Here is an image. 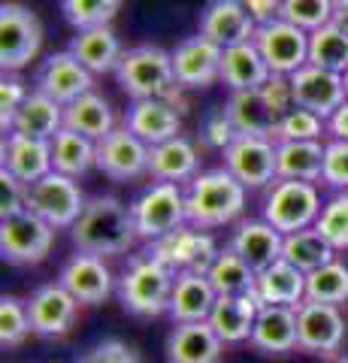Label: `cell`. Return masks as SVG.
I'll return each instance as SVG.
<instances>
[{"mask_svg": "<svg viewBox=\"0 0 348 363\" xmlns=\"http://www.w3.org/2000/svg\"><path fill=\"white\" fill-rule=\"evenodd\" d=\"M70 240L76 252L112 257V255H125L140 240V233L128 203H121L112 194H97L85 200L82 215L70 227Z\"/></svg>", "mask_w": 348, "mask_h": 363, "instance_id": "6da1fadb", "label": "cell"}, {"mask_svg": "<svg viewBox=\"0 0 348 363\" xmlns=\"http://www.w3.org/2000/svg\"><path fill=\"white\" fill-rule=\"evenodd\" d=\"M245 191L249 188L224 167L200 169L185 185L188 224L200 227V230H212V227L237 221L245 209Z\"/></svg>", "mask_w": 348, "mask_h": 363, "instance_id": "7a4b0ae2", "label": "cell"}, {"mask_svg": "<svg viewBox=\"0 0 348 363\" xmlns=\"http://www.w3.org/2000/svg\"><path fill=\"white\" fill-rule=\"evenodd\" d=\"M176 272L149 252L137 255L118 279V300L130 315L158 318L170 309Z\"/></svg>", "mask_w": 348, "mask_h": 363, "instance_id": "3957f363", "label": "cell"}, {"mask_svg": "<svg viewBox=\"0 0 348 363\" xmlns=\"http://www.w3.org/2000/svg\"><path fill=\"white\" fill-rule=\"evenodd\" d=\"M116 79L130 100L164 97L176 85L173 55L161 45H133L121 55L116 67Z\"/></svg>", "mask_w": 348, "mask_h": 363, "instance_id": "277c9868", "label": "cell"}, {"mask_svg": "<svg viewBox=\"0 0 348 363\" xmlns=\"http://www.w3.org/2000/svg\"><path fill=\"white\" fill-rule=\"evenodd\" d=\"M321 194L315 182H294V179H276L266 191L264 215L279 233H297L306 227H315L321 215Z\"/></svg>", "mask_w": 348, "mask_h": 363, "instance_id": "5b68a950", "label": "cell"}, {"mask_svg": "<svg viewBox=\"0 0 348 363\" xmlns=\"http://www.w3.org/2000/svg\"><path fill=\"white\" fill-rule=\"evenodd\" d=\"M133 221H137L140 240L155 242L161 236L179 230L188 224V209H185V188L176 182H152L142 194L130 203Z\"/></svg>", "mask_w": 348, "mask_h": 363, "instance_id": "8992f818", "label": "cell"}, {"mask_svg": "<svg viewBox=\"0 0 348 363\" xmlns=\"http://www.w3.org/2000/svg\"><path fill=\"white\" fill-rule=\"evenodd\" d=\"M85 200L88 197L79 191V182L73 176L55 173V169L49 176L30 182L25 191V209L49 221L55 230H70L85 209Z\"/></svg>", "mask_w": 348, "mask_h": 363, "instance_id": "52a82bcc", "label": "cell"}, {"mask_svg": "<svg viewBox=\"0 0 348 363\" xmlns=\"http://www.w3.org/2000/svg\"><path fill=\"white\" fill-rule=\"evenodd\" d=\"M55 245V227L30 209H18L0 218V255L6 264L33 267L49 257Z\"/></svg>", "mask_w": 348, "mask_h": 363, "instance_id": "ba28073f", "label": "cell"}, {"mask_svg": "<svg viewBox=\"0 0 348 363\" xmlns=\"http://www.w3.org/2000/svg\"><path fill=\"white\" fill-rule=\"evenodd\" d=\"M348 330V315H342V306L303 300L297 306V348L306 354L333 357L339 354Z\"/></svg>", "mask_w": 348, "mask_h": 363, "instance_id": "9c48e42d", "label": "cell"}, {"mask_svg": "<svg viewBox=\"0 0 348 363\" xmlns=\"http://www.w3.org/2000/svg\"><path fill=\"white\" fill-rule=\"evenodd\" d=\"M43 25L33 9L21 4L0 6V67L4 73H18L40 55Z\"/></svg>", "mask_w": 348, "mask_h": 363, "instance_id": "30bf717a", "label": "cell"}, {"mask_svg": "<svg viewBox=\"0 0 348 363\" xmlns=\"http://www.w3.org/2000/svg\"><path fill=\"white\" fill-rule=\"evenodd\" d=\"M224 169L233 173L249 191L269 188L279 179L276 173V143L269 136H249L240 133L228 149L221 152Z\"/></svg>", "mask_w": 348, "mask_h": 363, "instance_id": "8fae6325", "label": "cell"}, {"mask_svg": "<svg viewBox=\"0 0 348 363\" xmlns=\"http://www.w3.org/2000/svg\"><path fill=\"white\" fill-rule=\"evenodd\" d=\"M145 252H149L152 257H158L161 264H167L173 272H185V269L206 272L209 264L218 255V245L206 230H200V227H194V224H182L179 230L149 242Z\"/></svg>", "mask_w": 348, "mask_h": 363, "instance_id": "7c38bea8", "label": "cell"}, {"mask_svg": "<svg viewBox=\"0 0 348 363\" xmlns=\"http://www.w3.org/2000/svg\"><path fill=\"white\" fill-rule=\"evenodd\" d=\"M254 45L264 55L269 73H297L303 64H309V30L291 25L285 18H276L269 25L254 30Z\"/></svg>", "mask_w": 348, "mask_h": 363, "instance_id": "4fadbf2b", "label": "cell"}, {"mask_svg": "<svg viewBox=\"0 0 348 363\" xmlns=\"http://www.w3.org/2000/svg\"><path fill=\"white\" fill-rule=\"evenodd\" d=\"M149 143H142L137 133L125 124L109 130L103 140H97V169L112 182H130L149 176Z\"/></svg>", "mask_w": 348, "mask_h": 363, "instance_id": "5bb4252c", "label": "cell"}, {"mask_svg": "<svg viewBox=\"0 0 348 363\" xmlns=\"http://www.w3.org/2000/svg\"><path fill=\"white\" fill-rule=\"evenodd\" d=\"M33 88L67 106V104H73V100H79L82 94H88V91H94V73L88 70L70 49L55 52L37 67Z\"/></svg>", "mask_w": 348, "mask_h": 363, "instance_id": "9a60e30c", "label": "cell"}, {"mask_svg": "<svg viewBox=\"0 0 348 363\" xmlns=\"http://www.w3.org/2000/svg\"><path fill=\"white\" fill-rule=\"evenodd\" d=\"M170 55H173V76L185 91H197V88H209L221 82L224 49L209 37H203V33L182 40Z\"/></svg>", "mask_w": 348, "mask_h": 363, "instance_id": "2e32d148", "label": "cell"}, {"mask_svg": "<svg viewBox=\"0 0 348 363\" xmlns=\"http://www.w3.org/2000/svg\"><path fill=\"white\" fill-rule=\"evenodd\" d=\"M291 85H294L297 106L312 109L321 118H330L348 100L345 76L324 70V67H315V64H303L297 73H291Z\"/></svg>", "mask_w": 348, "mask_h": 363, "instance_id": "e0dca14e", "label": "cell"}, {"mask_svg": "<svg viewBox=\"0 0 348 363\" xmlns=\"http://www.w3.org/2000/svg\"><path fill=\"white\" fill-rule=\"evenodd\" d=\"M76 312H79V303H76V297L61 281L40 285L28 300V315H30L33 333L46 336V339H61L70 333Z\"/></svg>", "mask_w": 348, "mask_h": 363, "instance_id": "ac0fdd59", "label": "cell"}, {"mask_svg": "<svg viewBox=\"0 0 348 363\" xmlns=\"http://www.w3.org/2000/svg\"><path fill=\"white\" fill-rule=\"evenodd\" d=\"M58 281L76 297L79 306H100L112 294V269L100 255L76 252L64 260Z\"/></svg>", "mask_w": 348, "mask_h": 363, "instance_id": "d6986e66", "label": "cell"}, {"mask_svg": "<svg viewBox=\"0 0 348 363\" xmlns=\"http://www.w3.org/2000/svg\"><path fill=\"white\" fill-rule=\"evenodd\" d=\"M197 28H200L197 33L209 37L215 45H221V49L254 40V30H257L249 9L242 6V0H209V4L200 9Z\"/></svg>", "mask_w": 348, "mask_h": 363, "instance_id": "ffe728a7", "label": "cell"}, {"mask_svg": "<svg viewBox=\"0 0 348 363\" xmlns=\"http://www.w3.org/2000/svg\"><path fill=\"white\" fill-rule=\"evenodd\" d=\"M224 342L209 321L173 324L167 336V363H221Z\"/></svg>", "mask_w": 348, "mask_h": 363, "instance_id": "44dd1931", "label": "cell"}, {"mask_svg": "<svg viewBox=\"0 0 348 363\" xmlns=\"http://www.w3.org/2000/svg\"><path fill=\"white\" fill-rule=\"evenodd\" d=\"M125 128L137 133L142 143L158 145L182 133V116L161 97H142L130 100L125 112Z\"/></svg>", "mask_w": 348, "mask_h": 363, "instance_id": "7402d4cb", "label": "cell"}, {"mask_svg": "<svg viewBox=\"0 0 348 363\" xmlns=\"http://www.w3.org/2000/svg\"><path fill=\"white\" fill-rule=\"evenodd\" d=\"M0 169H6L18 182L30 185V182L52 173V145L46 140H30V136L21 133H4Z\"/></svg>", "mask_w": 348, "mask_h": 363, "instance_id": "603a6c76", "label": "cell"}, {"mask_svg": "<svg viewBox=\"0 0 348 363\" xmlns=\"http://www.w3.org/2000/svg\"><path fill=\"white\" fill-rule=\"evenodd\" d=\"M257 312H261V303L254 300V294H218L209 315V327L224 345L249 342Z\"/></svg>", "mask_w": 348, "mask_h": 363, "instance_id": "cb8c5ba5", "label": "cell"}, {"mask_svg": "<svg viewBox=\"0 0 348 363\" xmlns=\"http://www.w3.org/2000/svg\"><path fill=\"white\" fill-rule=\"evenodd\" d=\"M282 242H285V233H279L276 227L269 221H264V218L240 221L237 230H233V236H230V248L254 272L266 269L269 264H276V260L282 257Z\"/></svg>", "mask_w": 348, "mask_h": 363, "instance_id": "d4e9b609", "label": "cell"}, {"mask_svg": "<svg viewBox=\"0 0 348 363\" xmlns=\"http://www.w3.org/2000/svg\"><path fill=\"white\" fill-rule=\"evenodd\" d=\"M215 300H218V291L212 288L206 272L185 269V272H176V285H173V297H170L167 315L173 318V324L209 321Z\"/></svg>", "mask_w": 348, "mask_h": 363, "instance_id": "484cf974", "label": "cell"}, {"mask_svg": "<svg viewBox=\"0 0 348 363\" xmlns=\"http://www.w3.org/2000/svg\"><path fill=\"white\" fill-rule=\"evenodd\" d=\"M252 348L261 354H288L297 348V309L294 306H261L252 327Z\"/></svg>", "mask_w": 348, "mask_h": 363, "instance_id": "4316f807", "label": "cell"}, {"mask_svg": "<svg viewBox=\"0 0 348 363\" xmlns=\"http://www.w3.org/2000/svg\"><path fill=\"white\" fill-rule=\"evenodd\" d=\"M252 294L261 306H294L297 309L306 300V272L279 257L276 264L257 272Z\"/></svg>", "mask_w": 348, "mask_h": 363, "instance_id": "83f0119b", "label": "cell"}, {"mask_svg": "<svg viewBox=\"0 0 348 363\" xmlns=\"http://www.w3.org/2000/svg\"><path fill=\"white\" fill-rule=\"evenodd\" d=\"M200 173V155L188 136H173L167 143H158L149 149V176L155 182H176L188 185Z\"/></svg>", "mask_w": 348, "mask_h": 363, "instance_id": "f1b7e54d", "label": "cell"}, {"mask_svg": "<svg viewBox=\"0 0 348 363\" xmlns=\"http://www.w3.org/2000/svg\"><path fill=\"white\" fill-rule=\"evenodd\" d=\"M70 52H73L76 58H79L94 76L116 73V67H118V61H121V55H125L118 33L112 30L109 25L76 30V37L70 40Z\"/></svg>", "mask_w": 348, "mask_h": 363, "instance_id": "f546056e", "label": "cell"}, {"mask_svg": "<svg viewBox=\"0 0 348 363\" xmlns=\"http://www.w3.org/2000/svg\"><path fill=\"white\" fill-rule=\"evenodd\" d=\"M61 128H64V104L52 100L37 88H30L28 100L21 104L13 124H9V133H21V136H30V140L49 143Z\"/></svg>", "mask_w": 348, "mask_h": 363, "instance_id": "4dcf8cb0", "label": "cell"}, {"mask_svg": "<svg viewBox=\"0 0 348 363\" xmlns=\"http://www.w3.org/2000/svg\"><path fill=\"white\" fill-rule=\"evenodd\" d=\"M269 76H273V73H269L264 55L257 52L254 40L224 49V55H221V82L228 85L230 91L261 88Z\"/></svg>", "mask_w": 348, "mask_h": 363, "instance_id": "1f68e13d", "label": "cell"}, {"mask_svg": "<svg viewBox=\"0 0 348 363\" xmlns=\"http://www.w3.org/2000/svg\"><path fill=\"white\" fill-rule=\"evenodd\" d=\"M64 128H70L97 143L109 130H116V112H112L106 97H100L97 91H88L79 100L64 106Z\"/></svg>", "mask_w": 348, "mask_h": 363, "instance_id": "d6a6232c", "label": "cell"}, {"mask_svg": "<svg viewBox=\"0 0 348 363\" xmlns=\"http://www.w3.org/2000/svg\"><path fill=\"white\" fill-rule=\"evenodd\" d=\"M276 173L279 179L318 182L324 173V143L321 140L276 143Z\"/></svg>", "mask_w": 348, "mask_h": 363, "instance_id": "836d02e7", "label": "cell"}, {"mask_svg": "<svg viewBox=\"0 0 348 363\" xmlns=\"http://www.w3.org/2000/svg\"><path fill=\"white\" fill-rule=\"evenodd\" d=\"M49 145H52V169L55 173L79 179L88 173V169L97 167V143L70 130V128H61L49 140Z\"/></svg>", "mask_w": 348, "mask_h": 363, "instance_id": "e575fe53", "label": "cell"}, {"mask_svg": "<svg viewBox=\"0 0 348 363\" xmlns=\"http://www.w3.org/2000/svg\"><path fill=\"white\" fill-rule=\"evenodd\" d=\"M224 112L228 118L233 121L237 133H249V136H269L273 140V130H276V116L269 112V106L264 104L261 91L252 88V91H230L228 104H224Z\"/></svg>", "mask_w": 348, "mask_h": 363, "instance_id": "d590c367", "label": "cell"}, {"mask_svg": "<svg viewBox=\"0 0 348 363\" xmlns=\"http://www.w3.org/2000/svg\"><path fill=\"white\" fill-rule=\"evenodd\" d=\"M309 64L345 76L348 70V21L345 18H333L330 25L309 33Z\"/></svg>", "mask_w": 348, "mask_h": 363, "instance_id": "8d00e7d4", "label": "cell"}, {"mask_svg": "<svg viewBox=\"0 0 348 363\" xmlns=\"http://www.w3.org/2000/svg\"><path fill=\"white\" fill-rule=\"evenodd\" d=\"M282 257L288 264H294L303 272H312L324 264H330L336 257V248L324 240V236L315 230V227H306V230H297V233H285V242H282Z\"/></svg>", "mask_w": 348, "mask_h": 363, "instance_id": "74e56055", "label": "cell"}, {"mask_svg": "<svg viewBox=\"0 0 348 363\" xmlns=\"http://www.w3.org/2000/svg\"><path fill=\"white\" fill-rule=\"evenodd\" d=\"M206 276L218 294H252L257 272L228 245V248H218V255L209 264Z\"/></svg>", "mask_w": 348, "mask_h": 363, "instance_id": "f35d334b", "label": "cell"}, {"mask_svg": "<svg viewBox=\"0 0 348 363\" xmlns=\"http://www.w3.org/2000/svg\"><path fill=\"white\" fill-rule=\"evenodd\" d=\"M306 300L345 306L348 303V267L342 260H330L318 269L306 272Z\"/></svg>", "mask_w": 348, "mask_h": 363, "instance_id": "ab89813d", "label": "cell"}, {"mask_svg": "<svg viewBox=\"0 0 348 363\" xmlns=\"http://www.w3.org/2000/svg\"><path fill=\"white\" fill-rule=\"evenodd\" d=\"M327 133V118L315 116L312 109H303L294 106L276 121V130H273V143H300V140H321Z\"/></svg>", "mask_w": 348, "mask_h": 363, "instance_id": "60d3db41", "label": "cell"}, {"mask_svg": "<svg viewBox=\"0 0 348 363\" xmlns=\"http://www.w3.org/2000/svg\"><path fill=\"white\" fill-rule=\"evenodd\" d=\"M315 230L336 252H345L348 248V191H336L330 200H324Z\"/></svg>", "mask_w": 348, "mask_h": 363, "instance_id": "b9f144b4", "label": "cell"}, {"mask_svg": "<svg viewBox=\"0 0 348 363\" xmlns=\"http://www.w3.org/2000/svg\"><path fill=\"white\" fill-rule=\"evenodd\" d=\"M121 9V0H61V13L76 30L109 25Z\"/></svg>", "mask_w": 348, "mask_h": 363, "instance_id": "7bdbcfd3", "label": "cell"}, {"mask_svg": "<svg viewBox=\"0 0 348 363\" xmlns=\"http://www.w3.org/2000/svg\"><path fill=\"white\" fill-rule=\"evenodd\" d=\"M28 333H33L28 303L13 297V294H4V300H0V345L16 348L25 342Z\"/></svg>", "mask_w": 348, "mask_h": 363, "instance_id": "ee69618b", "label": "cell"}, {"mask_svg": "<svg viewBox=\"0 0 348 363\" xmlns=\"http://www.w3.org/2000/svg\"><path fill=\"white\" fill-rule=\"evenodd\" d=\"M282 18L303 30H318L336 18L333 0H282Z\"/></svg>", "mask_w": 348, "mask_h": 363, "instance_id": "f6af8a7d", "label": "cell"}, {"mask_svg": "<svg viewBox=\"0 0 348 363\" xmlns=\"http://www.w3.org/2000/svg\"><path fill=\"white\" fill-rule=\"evenodd\" d=\"M321 182L327 188L348 191V143L345 140H327L324 143V173Z\"/></svg>", "mask_w": 348, "mask_h": 363, "instance_id": "bcb514c9", "label": "cell"}, {"mask_svg": "<svg viewBox=\"0 0 348 363\" xmlns=\"http://www.w3.org/2000/svg\"><path fill=\"white\" fill-rule=\"evenodd\" d=\"M257 91H261L264 104L269 106V112H273L276 118L288 116V112L297 106V100H294V85H291V76H285V73H273Z\"/></svg>", "mask_w": 348, "mask_h": 363, "instance_id": "7dc6e473", "label": "cell"}, {"mask_svg": "<svg viewBox=\"0 0 348 363\" xmlns=\"http://www.w3.org/2000/svg\"><path fill=\"white\" fill-rule=\"evenodd\" d=\"M237 128H233V121L228 118V112L221 109H212L209 116L203 118V124H200V140H203L209 149H215V152H224L228 145L237 140Z\"/></svg>", "mask_w": 348, "mask_h": 363, "instance_id": "c3c4849f", "label": "cell"}, {"mask_svg": "<svg viewBox=\"0 0 348 363\" xmlns=\"http://www.w3.org/2000/svg\"><path fill=\"white\" fill-rule=\"evenodd\" d=\"M28 85L16 73H4V82H0V128H4V133H9V124H13L16 112L28 100Z\"/></svg>", "mask_w": 348, "mask_h": 363, "instance_id": "681fc988", "label": "cell"}, {"mask_svg": "<svg viewBox=\"0 0 348 363\" xmlns=\"http://www.w3.org/2000/svg\"><path fill=\"white\" fill-rule=\"evenodd\" d=\"M76 363H142V360L130 345L118 342V339H103L94 348H88Z\"/></svg>", "mask_w": 348, "mask_h": 363, "instance_id": "f907efd6", "label": "cell"}, {"mask_svg": "<svg viewBox=\"0 0 348 363\" xmlns=\"http://www.w3.org/2000/svg\"><path fill=\"white\" fill-rule=\"evenodd\" d=\"M25 191H28L25 182H18L13 173L0 169V218L25 209Z\"/></svg>", "mask_w": 348, "mask_h": 363, "instance_id": "816d5d0a", "label": "cell"}, {"mask_svg": "<svg viewBox=\"0 0 348 363\" xmlns=\"http://www.w3.org/2000/svg\"><path fill=\"white\" fill-rule=\"evenodd\" d=\"M242 6L249 9V16L254 18L257 28L282 18V0H242Z\"/></svg>", "mask_w": 348, "mask_h": 363, "instance_id": "f5cc1de1", "label": "cell"}, {"mask_svg": "<svg viewBox=\"0 0 348 363\" xmlns=\"http://www.w3.org/2000/svg\"><path fill=\"white\" fill-rule=\"evenodd\" d=\"M327 133H330V140H345L348 143V100L327 118Z\"/></svg>", "mask_w": 348, "mask_h": 363, "instance_id": "db71d44e", "label": "cell"}, {"mask_svg": "<svg viewBox=\"0 0 348 363\" xmlns=\"http://www.w3.org/2000/svg\"><path fill=\"white\" fill-rule=\"evenodd\" d=\"M333 6H336V18L348 21V0H333Z\"/></svg>", "mask_w": 348, "mask_h": 363, "instance_id": "11a10c76", "label": "cell"}, {"mask_svg": "<svg viewBox=\"0 0 348 363\" xmlns=\"http://www.w3.org/2000/svg\"><path fill=\"white\" fill-rule=\"evenodd\" d=\"M324 363H348V354L339 351V354H333V357H324Z\"/></svg>", "mask_w": 348, "mask_h": 363, "instance_id": "9f6ffc18", "label": "cell"}, {"mask_svg": "<svg viewBox=\"0 0 348 363\" xmlns=\"http://www.w3.org/2000/svg\"><path fill=\"white\" fill-rule=\"evenodd\" d=\"M345 91H348V70H345Z\"/></svg>", "mask_w": 348, "mask_h": 363, "instance_id": "6f0895ef", "label": "cell"}, {"mask_svg": "<svg viewBox=\"0 0 348 363\" xmlns=\"http://www.w3.org/2000/svg\"><path fill=\"white\" fill-rule=\"evenodd\" d=\"M345 315H348V303H345Z\"/></svg>", "mask_w": 348, "mask_h": 363, "instance_id": "680465c9", "label": "cell"}]
</instances>
